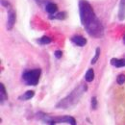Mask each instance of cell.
<instances>
[{
    "label": "cell",
    "instance_id": "cell-1",
    "mask_svg": "<svg viewBox=\"0 0 125 125\" xmlns=\"http://www.w3.org/2000/svg\"><path fill=\"white\" fill-rule=\"evenodd\" d=\"M79 14L81 23L89 35L94 38H99L103 35V25L97 18L93 6L87 0L79 1Z\"/></svg>",
    "mask_w": 125,
    "mask_h": 125
},
{
    "label": "cell",
    "instance_id": "cell-2",
    "mask_svg": "<svg viewBox=\"0 0 125 125\" xmlns=\"http://www.w3.org/2000/svg\"><path fill=\"white\" fill-rule=\"evenodd\" d=\"M86 90H87V87L83 84V86H81V87L77 88L76 90H74L66 98L62 99L61 102H59L56 107H62L63 109H66V107H68L69 105H73L76 102V99H78L81 96V94H84V92Z\"/></svg>",
    "mask_w": 125,
    "mask_h": 125
},
{
    "label": "cell",
    "instance_id": "cell-3",
    "mask_svg": "<svg viewBox=\"0 0 125 125\" xmlns=\"http://www.w3.org/2000/svg\"><path fill=\"white\" fill-rule=\"evenodd\" d=\"M41 74H42V70L40 68L26 70L22 74V80L27 86H36L40 81Z\"/></svg>",
    "mask_w": 125,
    "mask_h": 125
},
{
    "label": "cell",
    "instance_id": "cell-4",
    "mask_svg": "<svg viewBox=\"0 0 125 125\" xmlns=\"http://www.w3.org/2000/svg\"><path fill=\"white\" fill-rule=\"evenodd\" d=\"M8 19H7V29L8 30H12L14 28V25L16 23V15L14 9H12V7L8 8Z\"/></svg>",
    "mask_w": 125,
    "mask_h": 125
},
{
    "label": "cell",
    "instance_id": "cell-5",
    "mask_svg": "<svg viewBox=\"0 0 125 125\" xmlns=\"http://www.w3.org/2000/svg\"><path fill=\"white\" fill-rule=\"evenodd\" d=\"M52 120L55 121L56 123L60 122H64V123H69L70 125H76V120L74 117L70 115H63V116H59V117H52Z\"/></svg>",
    "mask_w": 125,
    "mask_h": 125
},
{
    "label": "cell",
    "instance_id": "cell-6",
    "mask_svg": "<svg viewBox=\"0 0 125 125\" xmlns=\"http://www.w3.org/2000/svg\"><path fill=\"white\" fill-rule=\"evenodd\" d=\"M70 41H71L74 44H76L77 46H80V47L85 46V45L87 44V40H86L84 37H82V36H73V37L70 39Z\"/></svg>",
    "mask_w": 125,
    "mask_h": 125
},
{
    "label": "cell",
    "instance_id": "cell-7",
    "mask_svg": "<svg viewBox=\"0 0 125 125\" xmlns=\"http://www.w3.org/2000/svg\"><path fill=\"white\" fill-rule=\"evenodd\" d=\"M58 10V6L53 2H48L45 5V11L49 15H54Z\"/></svg>",
    "mask_w": 125,
    "mask_h": 125
},
{
    "label": "cell",
    "instance_id": "cell-8",
    "mask_svg": "<svg viewBox=\"0 0 125 125\" xmlns=\"http://www.w3.org/2000/svg\"><path fill=\"white\" fill-rule=\"evenodd\" d=\"M111 64L115 67H123L125 66V59H116L113 58L111 60Z\"/></svg>",
    "mask_w": 125,
    "mask_h": 125
},
{
    "label": "cell",
    "instance_id": "cell-9",
    "mask_svg": "<svg viewBox=\"0 0 125 125\" xmlns=\"http://www.w3.org/2000/svg\"><path fill=\"white\" fill-rule=\"evenodd\" d=\"M66 16H67V14H66L65 12H60V13H58V14H56V15H50V16H48V18H49V19L63 20V19L66 18Z\"/></svg>",
    "mask_w": 125,
    "mask_h": 125
},
{
    "label": "cell",
    "instance_id": "cell-10",
    "mask_svg": "<svg viewBox=\"0 0 125 125\" xmlns=\"http://www.w3.org/2000/svg\"><path fill=\"white\" fill-rule=\"evenodd\" d=\"M118 18L120 20H123L125 18V0H121L120 1L119 12H118Z\"/></svg>",
    "mask_w": 125,
    "mask_h": 125
},
{
    "label": "cell",
    "instance_id": "cell-11",
    "mask_svg": "<svg viewBox=\"0 0 125 125\" xmlns=\"http://www.w3.org/2000/svg\"><path fill=\"white\" fill-rule=\"evenodd\" d=\"M0 99H1V104L4 103L5 100H7V93L4 85L1 83L0 84Z\"/></svg>",
    "mask_w": 125,
    "mask_h": 125
},
{
    "label": "cell",
    "instance_id": "cell-12",
    "mask_svg": "<svg viewBox=\"0 0 125 125\" xmlns=\"http://www.w3.org/2000/svg\"><path fill=\"white\" fill-rule=\"evenodd\" d=\"M94 71L93 68H90L86 72V74H85V80L87 82H92V81H94Z\"/></svg>",
    "mask_w": 125,
    "mask_h": 125
},
{
    "label": "cell",
    "instance_id": "cell-13",
    "mask_svg": "<svg viewBox=\"0 0 125 125\" xmlns=\"http://www.w3.org/2000/svg\"><path fill=\"white\" fill-rule=\"evenodd\" d=\"M34 95H35V93L33 91H28V92H26L23 95L19 96V99L20 100H29V99H31V98L34 97Z\"/></svg>",
    "mask_w": 125,
    "mask_h": 125
},
{
    "label": "cell",
    "instance_id": "cell-14",
    "mask_svg": "<svg viewBox=\"0 0 125 125\" xmlns=\"http://www.w3.org/2000/svg\"><path fill=\"white\" fill-rule=\"evenodd\" d=\"M37 42H38L40 44H49V43L52 42V39H50V38L47 37V36H43V37H42L41 39L37 40Z\"/></svg>",
    "mask_w": 125,
    "mask_h": 125
},
{
    "label": "cell",
    "instance_id": "cell-15",
    "mask_svg": "<svg viewBox=\"0 0 125 125\" xmlns=\"http://www.w3.org/2000/svg\"><path fill=\"white\" fill-rule=\"evenodd\" d=\"M99 56H100V48L97 47V48L95 49V55H94V57L93 58V60H92V63H93V64H94L95 62H97Z\"/></svg>",
    "mask_w": 125,
    "mask_h": 125
},
{
    "label": "cell",
    "instance_id": "cell-16",
    "mask_svg": "<svg viewBox=\"0 0 125 125\" xmlns=\"http://www.w3.org/2000/svg\"><path fill=\"white\" fill-rule=\"evenodd\" d=\"M116 83L118 85H123L125 83V75L124 74H119L116 77Z\"/></svg>",
    "mask_w": 125,
    "mask_h": 125
},
{
    "label": "cell",
    "instance_id": "cell-17",
    "mask_svg": "<svg viewBox=\"0 0 125 125\" xmlns=\"http://www.w3.org/2000/svg\"><path fill=\"white\" fill-rule=\"evenodd\" d=\"M91 101H92V108L94 110H96V108H97V98L94 96Z\"/></svg>",
    "mask_w": 125,
    "mask_h": 125
},
{
    "label": "cell",
    "instance_id": "cell-18",
    "mask_svg": "<svg viewBox=\"0 0 125 125\" xmlns=\"http://www.w3.org/2000/svg\"><path fill=\"white\" fill-rule=\"evenodd\" d=\"M54 56H55L56 59H61L62 57V52L61 50H56V51L54 52Z\"/></svg>",
    "mask_w": 125,
    "mask_h": 125
},
{
    "label": "cell",
    "instance_id": "cell-19",
    "mask_svg": "<svg viewBox=\"0 0 125 125\" xmlns=\"http://www.w3.org/2000/svg\"><path fill=\"white\" fill-rule=\"evenodd\" d=\"M1 4H2V6H4L5 8H10V7H12L11 6V3L8 1V0H1Z\"/></svg>",
    "mask_w": 125,
    "mask_h": 125
},
{
    "label": "cell",
    "instance_id": "cell-20",
    "mask_svg": "<svg viewBox=\"0 0 125 125\" xmlns=\"http://www.w3.org/2000/svg\"><path fill=\"white\" fill-rule=\"evenodd\" d=\"M123 42H124V44H125V35H124V37H123Z\"/></svg>",
    "mask_w": 125,
    "mask_h": 125
}]
</instances>
